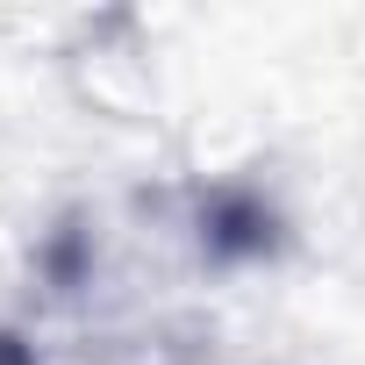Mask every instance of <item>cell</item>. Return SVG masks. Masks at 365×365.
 <instances>
[{"label": "cell", "instance_id": "1", "mask_svg": "<svg viewBox=\"0 0 365 365\" xmlns=\"http://www.w3.org/2000/svg\"><path fill=\"white\" fill-rule=\"evenodd\" d=\"M0 365H36V351H29L15 329H0Z\"/></svg>", "mask_w": 365, "mask_h": 365}]
</instances>
